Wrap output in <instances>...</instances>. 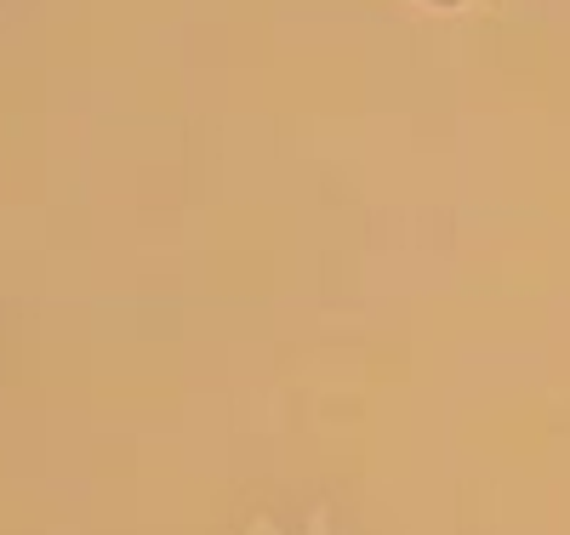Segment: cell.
Returning a JSON list of instances; mask_svg holds the SVG:
<instances>
[]
</instances>
